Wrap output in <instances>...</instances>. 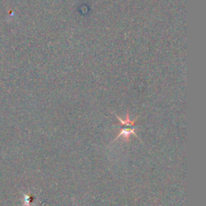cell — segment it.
I'll return each instance as SVG.
<instances>
[{"label": "cell", "mask_w": 206, "mask_h": 206, "mask_svg": "<svg viewBox=\"0 0 206 206\" xmlns=\"http://www.w3.org/2000/svg\"><path fill=\"white\" fill-rule=\"evenodd\" d=\"M131 134L136 135V134H135V129H130V130H128V129H123V130L121 131L120 134L118 135V136L116 139H118L120 136H123V137H125V138H128L129 136H130V135H131ZM136 136H137V135H136Z\"/></svg>", "instance_id": "obj_1"}, {"label": "cell", "mask_w": 206, "mask_h": 206, "mask_svg": "<svg viewBox=\"0 0 206 206\" xmlns=\"http://www.w3.org/2000/svg\"><path fill=\"white\" fill-rule=\"evenodd\" d=\"M117 118H118V120L120 121V123L122 125H126V126H134V125H135V121H136V120H134V121L130 120L128 114L126 115V120H123V119H122V118H120L118 117V116H117Z\"/></svg>", "instance_id": "obj_2"}]
</instances>
